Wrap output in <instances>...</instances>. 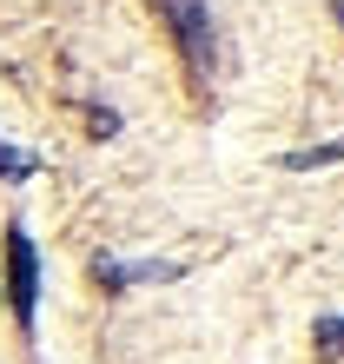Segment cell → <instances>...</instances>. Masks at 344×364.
<instances>
[{
	"instance_id": "5b68a950",
	"label": "cell",
	"mask_w": 344,
	"mask_h": 364,
	"mask_svg": "<svg viewBox=\"0 0 344 364\" xmlns=\"http://www.w3.org/2000/svg\"><path fill=\"white\" fill-rule=\"evenodd\" d=\"M318 351H325V358L344 351V318H318Z\"/></svg>"
},
{
	"instance_id": "6da1fadb",
	"label": "cell",
	"mask_w": 344,
	"mask_h": 364,
	"mask_svg": "<svg viewBox=\"0 0 344 364\" xmlns=\"http://www.w3.org/2000/svg\"><path fill=\"white\" fill-rule=\"evenodd\" d=\"M7 285H14V311L33 325V305H40V259H33V239L27 232H7Z\"/></svg>"
},
{
	"instance_id": "52a82bcc",
	"label": "cell",
	"mask_w": 344,
	"mask_h": 364,
	"mask_svg": "<svg viewBox=\"0 0 344 364\" xmlns=\"http://www.w3.org/2000/svg\"><path fill=\"white\" fill-rule=\"evenodd\" d=\"M338 27H344V7H338Z\"/></svg>"
},
{
	"instance_id": "3957f363",
	"label": "cell",
	"mask_w": 344,
	"mask_h": 364,
	"mask_svg": "<svg viewBox=\"0 0 344 364\" xmlns=\"http://www.w3.org/2000/svg\"><path fill=\"white\" fill-rule=\"evenodd\" d=\"M100 278H106V285H139V278H172V265L166 259H146V265H119V259H100Z\"/></svg>"
},
{
	"instance_id": "8992f818",
	"label": "cell",
	"mask_w": 344,
	"mask_h": 364,
	"mask_svg": "<svg viewBox=\"0 0 344 364\" xmlns=\"http://www.w3.org/2000/svg\"><path fill=\"white\" fill-rule=\"evenodd\" d=\"M0 173H7V179H27V173H33V159H27V153H14V146H0Z\"/></svg>"
},
{
	"instance_id": "7a4b0ae2",
	"label": "cell",
	"mask_w": 344,
	"mask_h": 364,
	"mask_svg": "<svg viewBox=\"0 0 344 364\" xmlns=\"http://www.w3.org/2000/svg\"><path fill=\"white\" fill-rule=\"evenodd\" d=\"M166 14L179 20V40H186V53H192V67H212V20H205V0H166Z\"/></svg>"
},
{
	"instance_id": "277c9868",
	"label": "cell",
	"mask_w": 344,
	"mask_h": 364,
	"mask_svg": "<svg viewBox=\"0 0 344 364\" xmlns=\"http://www.w3.org/2000/svg\"><path fill=\"white\" fill-rule=\"evenodd\" d=\"M344 159V139H325V146H305V153H291L285 166L291 173H311V166H338Z\"/></svg>"
}]
</instances>
